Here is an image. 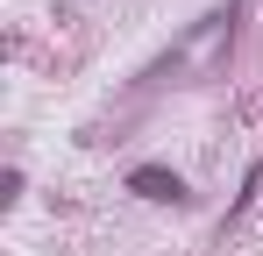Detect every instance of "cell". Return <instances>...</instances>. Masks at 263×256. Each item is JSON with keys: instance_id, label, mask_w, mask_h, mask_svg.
<instances>
[{"instance_id": "cell-1", "label": "cell", "mask_w": 263, "mask_h": 256, "mask_svg": "<svg viewBox=\"0 0 263 256\" xmlns=\"http://www.w3.org/2000/svg\"><path fill=\"white\" fill-rule=\"evenodd\" d=\"M128 192L135 199H157V207H185V178L164 171V164H135L128 171Z\"/></svg>"}]
</instances>
